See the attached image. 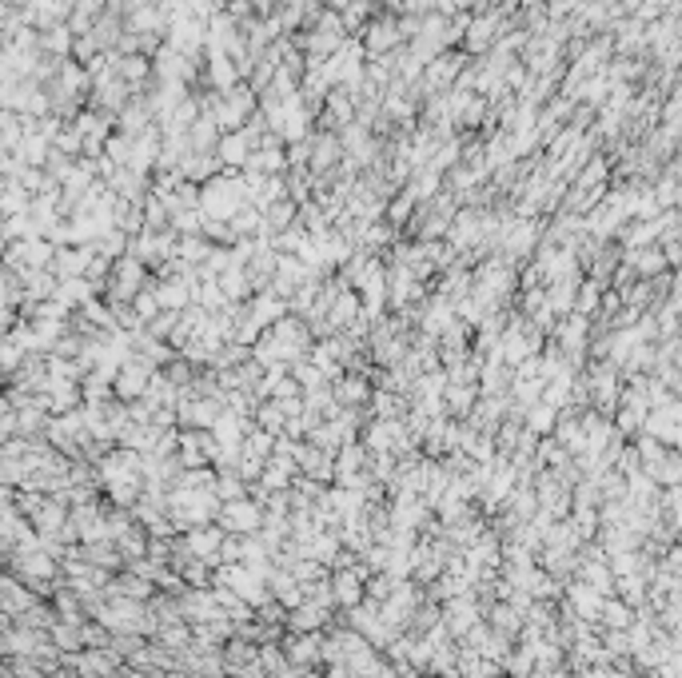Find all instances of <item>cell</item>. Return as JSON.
Instances as JSON below:
<instances>
[{
	"mask_svg": "<svg viewBox=\"0 0 682 678\" xmlns=\"http://www.w3.org/2000/svg\"><path fill=\"white\" fill-rule=\"evenodd\" d=\"M352 5H355V0H324V8H331V13H339V16H344Z\"/></svg>",
	"mask_w": 682,
	"mask_h": 678,
	"instance_id": "cell-21",
	"label": "cell"
},
{
	"mask_svg": "<svg viewBox=\"0 0 682 678\" xmlns=\"http://www.w3.org/2000/svg\"><path fill=\"white\" fill-rule=\"evenodd\" d=\"M148 379H152V367L148 364H124V367H120V375H116V392L120 395H140Z\"/></svg>",
	"mask_w": 682,
	"mask_h": 678,
	"instance_id": "cell-13",
	"label": "cell"
},
{
	"mask_svg": "<svg viewBox=\"0 0 682 678\" xmlns=\"http://www.w3.org/2000/svg\"><path fill=\"white\" fill-rule=\"evenodd\" d=\"M144 259H128V256H120L116 264H112V295L120 303L124 300H132V295H140V287H144Z\"/></svg>",
	"mask_w": 682,
	"mask_h": 678,
	"instance_id": "cell-7",
	"label": "cell"
},
{
	"mask_svg": "<svg viewBox=\"0 0 682 678\" xmlns=\"http://www.w3.org/2000/svg\"><path fill=\"white\" fill-rule=\"evenodd\" d=\"M296 220H300V200H275L272 208H264V231H288V228H296Z\"/></svg>",
	"mask_w": 682,
	"mask_h": 678,
	"instance_id": "cell-12",
	"label": "cell"
},
{
	"mask_svg": "<svg viewBox=\"0 0 682 678\" xmlns=\"http://www.w3.org/2000/svg\"><path fill=\"white\" fill-rule=\"evenodd\" d=\"M280 315H283V303L275 300V295H260V300L252 303V320L260 323V328H264V323H272V320L280 323Z\"/></svg>",
	"mask_w": 682,
	"mask_h": 678,
	"instance_id": "cell-17",
	"label": "cell"
},
{
	"mask_svg": "<svg viewBox=\"0 0 682 678\" xmlns=\"http://www.w3.org/2000/svg\"><path fill=\"white\" fill-rule=\"evenodd\" d=\"M264 228V208H256V203H247L244 212H239V216L232 220V231L239 240H247V236H256V231Z\"/></svg>",
	"mask_w": 682,
	"mask_h": 678,
	"instance_id": "cell-15",
	"label": "cell"
},
{
	"mask_svg": "<svg viewBox=\"0 0 682 678\" xmlns=\"http://www.w3.org/2000/svg\"><path fill=\"white\" fill-rule=\"evenodd\" d=\"M168 44L188 57L208 49V21L196 13H172V29H168Z\"/></svg>",
	"mask_w": 682,
	"mask_h": 678,
	"instance_id": "cell-3",
	"label": "cell"
},
{
	"mask_svg": "<svg viewBox=\"0 0 682 678\" xmlns=\"http://www.w3.org/2000/svg\"><path fill=\"white\" fill-rule=\"evenodd\" d=\"M239 80H244V72H239L236 57H208V85H211V92H232V88H239Z\"/></svg>",
	"mask_w": 682,
	"mask_h": 678,
	"instance_id": "cell-10",
	"label": "cell"
},
{
	"mask_svg": "<svg viewBox=\"0 0 682 678\" xmlns=\"http://www.w3.org/2000/svg\"><path fill=\"white\" fill-rule=\"evenodd\" d=\"M459 120H463L467 128H479L487 120V100L483 96H467V104L459 108Z\"/></svg>",
	"mask_w": 682,
	"mask_h": 678,
	"instance_id": "cell-18",
	"label": "cell"
},
{
	"mask_svg": "<svg viewBox=\"0 0 682 678\" xmlns=\"http://www.w3.org/2000/svg\"><path fill=\"white\" fill-rule=\"evenodd\" d=\"M503 32V13H483V16H471V24H467V52H487L495 41H499Z\"/></svg>",
	"mask_w": 682,
	"mask_h": 678,
	"instance_id": "cell-8",
	"label": "cell"
},
{
	"mask_svg": "<svg viewBox=\"0 0 682 678\" xmlns=\"http://www.w3.org/2000/svg\"><path fill=\"white\" fill-rule=\"evenodd\" d=\"M355 308H359V300H355V295H339V300H336V315H331V320H336V323H347V320H352V315H355Z\"/></svg>",
	"mask_w": 682,
	"mask_h": 678,
	"instance_id": "cell-19",
	"label": "cell"
},
{
	"mask_svg": "<svg viewBox=\"0 0 682 678\" xmlns=\"http://www.w3.org/2000/svg\"><path fill=\"white\" fill-rule=\"evenodd\" d=\"M575 5H579V0H551V5H547V13H551V16H567Z\"/></svg>",
	"mask_w": 682,
	"mask_h": 678,
	"instance_id": "cell-20",
	"label": "cell"
},
{
	"mask_svg": "<svg viewBox=\"0 0 682 678\" xmlns=\"http://www.w3.org/2000/svg\"><path fill=\"white\" fill-rule=\"evenodd\" d=\"M531 240H534V224H515V231L507 228V236H503L507 256H523L531 248Z\"/></svg>",
	"mask_w": 682,
	"mask_h": 678,
	"instance_id": "cell-16",
	"label": "cell"
},
{
	"mask_svg": "<svg viewBox=\"0 0 682 678\" xmlns=\"http://www.w3.org/2000/svg\"><path fill=\"white\" fill-rule=\"evenodd\" d=\"M339 160H347V152H344V136L339 132H319V136H311V176H331V168H336Z\"/></svg>",
	"mask_w": 682,
	"mask_h": 678,
	"instance_id": "cell-6",
	"label": "cell"
},
{
	"mask_svg": "<svg viewBox=\"0 0 682 678\" xmlns=\"http://www.w3.org/2000/svg\"><path fill=\"white\" fill-rule=\"evenodd\" d=\"M176 256H180V264H200V259H208V256H211V248H208V240H204V236H180Z\"/></svg>",
	"mask_w": 682,
	"mask_h": 678,
	"instance_id": "cell-14",
	"label": "cell"
},
{
	"mask_svg": "<svg viewBox=\"0 0 682 678\" xmlns=\"http://www.w3.org/2000/svg\"><path fill=\"white\" fill-rule=\"evenodd\" d=\"M463 64H467V57H435L427 64V68H423V92H431V96H444V92L451 88V85H459V80H463Z\"/></svg>",
	"mask_w": 682,
	"mask_h": 678,
	"instance_id": "cell-4",
	"label": "cell"
},
{
	"mask_svg": "<svg viewBox=\"0 0 682 678\" xmlns=\"http://www.w3.org/2000/svg\"><path fill=\"white\" fill-rule=\"evenodd\" d=\"M52 259H57V248L49 244L44 236H32V240H16V244H8V267H29V272H40V267H49Z\"/></svg>",
	"mask_w": 682,
	"mask_h": 678,
	"instance_id": "cell-5",
	"label": "cell"
},
{
	"mask_svg": "<svg viewBox=\"0 0 682 678\" xmlns=\"http://www.w3.org/2000/svg\"><path fill=\"white\" fill-rule=\"evenodd\" d=\"M359 44H363L367 60H383L391 57V52H399L403 44V29H399V16H372V21L363 24V32H359Z\"/></svg>",
	"mask_w": 682,
	"mask_h": 678,
	"instance_id": "cell-2",
	"label": "cell"
},
{
	"mask_svg": "<svg viewBox=\"0 0 682 678\" xmlns=\"http://www.w3.org/2000/svg\"><path fill=\"white\" fill-rule=\"evenodd\" d=\"M367 5H375V0H367Z\"/></svg>",
	"mask_w": 682,
	"mask_h": 678,
	"instance_id": "cell-22",
	"label": "cell"
},
{
	"mask_svg": "<svg viewBox=\"0 0 682 678\" xmlns=\"http://www.w3.org/2000/svg\"><path fill=\"white\" fill-rule=\"evenodd\" d=\"M152 184L144 180V172H136V168H116V176L108 180V192H116L120 200H132V203H140V196Z\"/></svg>",
	"mask_w": 682,
	"mask_h": 678,
	"instance_id": "cell-11",
	"label": "cell"
},
{
	"mask_svg": "<svg viewBox=\"0 0 682 678\" xmlns=\"http://www.w3.org/2000/svg\"><path fill=\"white\" fill-rule=\"evenodd\" d=\"M247 203H252V192H247L244 176H236V172L211 176L204 188H200V212H204V220H224V224H232Z\"/></svg>",
	"mask_w": 682,
	"mask_h": 678,
	"instance_id": "cell-1",
	"label": "cell"
},
{
	"mask_svg": "<svg viewBox=\"0 0 682 678\" xmlns=\"http://www.w3.org/2000/svg\"><path fill=\"white\" fill-rule=\"evenodd\" d=\"M176 244L180 240L172 236V231H140V240H136V259H144V264H164L168 256H176Z\"/></svg>",
	"mask_w": 682,
	"mask_h": 678,
	"instance_id": "cell-9",
	"label": "cell"
}]
</instances>
